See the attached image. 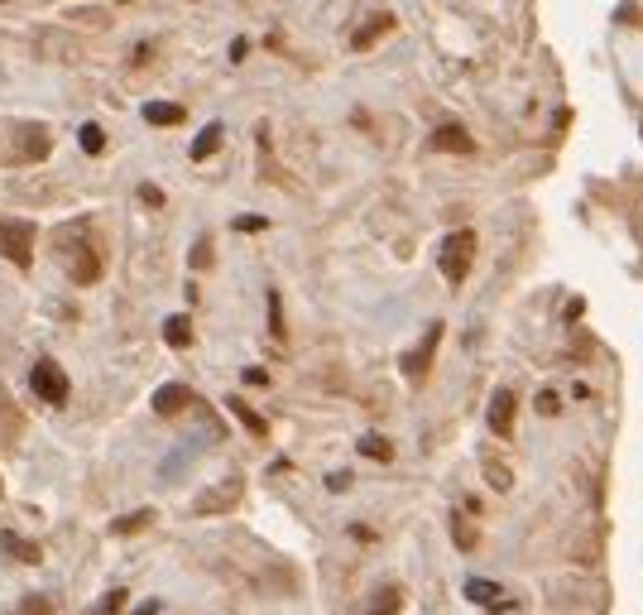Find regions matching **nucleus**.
<instances>
[{
	"instance_id": "25",
	"label": "nucleus",
	"mask_w": 643,
	"mask_h": 615,
	"mask_svg": "<svg viewBox=\"0 0 643 615\" xmlns=\"http://www.w3.org/2000/svg\"><path fill=\"white\" fill-rule=\"evenodd\" d=\"M538 414H557V394H538Z\"/></svg>"
},
{
	"instance_id": "22",
	"label": "nucleus",
	"mask_w": 643,
	"mask_h": 615,
	"mask_svg": "<svg viewBox=\"0 0 643 615\" xmlns=\"http://www.w3.org/2000/svg\"><path fill=\"white\" fill-rule=\"evenodd\" d=\"M149 510H140V515H125V519H116V534H135V529H144V524H149Z\"/></svg>"
},
{
	"instance_id": "12",
	"label": "nucleus",
	"mask_w": 643,
	"mask_h": 615,
	"mask_svg": "<svg viewBox=\"0 0 643 615\" xmlns=\"http://www.w3.org/2000/svg\"><path fill=\"white\" fill-rule=\"evenodd\" d=\"M399 606H404V596H399V587H384L375 601H370V611L365 615H399Z\"/></svg>"
},
{
	"instance_id": "7",
	"label": "nucleus",
	"mask_w": 643,
	"mask_h": 615,
	"mask_svg": "<svg viewBox=\"0 0 643 615\" xmlns=\"http://www.w3.org/2000/svg\"><path fill=\"white\" fill-rule=\"evenodd\" d=\"M432 149H447V154H471V149H476V140H471L461 125H437V130H432Z\"/></svg>"
},
{
	"instance_id": "17",
	"label": "nucleus",
	"mask_w": 643,
	"mask_h": 615,
	"mask_svg": "<svg viewBox=\"0 0 643 615\" xmlns=\"http://www.w3.org/2000/svg\"><path fill=\"white\" fill-rule=\"evenodd\" d=\"M360 452H365L370 462H389V457H394V447L384 443V438H375V433H365V438H360Z\"/></svg>"
},
{
	"instance_id": "21",
	"label": "nucleus",
	"mask_w": 643,
	"mask_h": 615,
	"mask_svg": "<svg viewBox=\"0 0 643 615\" xmlns=\"http://www.w3.org/2000/svg\"><path fill=\"white\" fill-rule=\"evenodd\" d=\"M452 539H456V548H476V534H471V524L461 515L452 519Z\"/></svg>"
},
{
	"instance_id": "11",
	"label": "nucleus",
	"mask_w": 643,
	"mask_h": 615,
	"mask_svg": "<svg viewBox=\"0 0 643 615\" xmlns=\"http://www.w3.org/2000/svg\"><path fill=\"white\" fill-rule=\"evenodd\" d=\"M144 121H149V125H178V121H183V106H168V101H149V106H144Z\"/></svg>"
},
{
	"instance_id": "3",
	"label": "nucleus",
	"mask_w": 643,
	"mask_h": 615,
	"mask_svg": "<svg viewBox=\"0 0 643 615\" xmlns=\"http://www.w3.org/2000/svg\"><path fill=\"white\" fill-rule=\"evenodd\" d=\"M29 385H34V394H39V399H48V404H63V399H68V375H63V366H58V361H48V356L34 366Z\"/></svg>"
},
{
	"instance_id": "13",
	"label": "nucleus",
	"mask_w": 643,
	"mask_h": 615,
	"mask_svg": "<svg viewBox=\"0 0 643 615\" xmlns=\"http://www.w3.org/2000/svg\"><path fill=\"white\" fill-rule=\"evenodd\" d=\"M389 25H394L389 15H375V20H370L365 29H356V39H351V44H356V49H370V44H375V39H380V34H384Z\"/></svg>"
},
{
	"instance_id": "9",
	"label": "nucleus",
	"mask_w": 643,
	"mask_h": 615,
	"mask_svg": "<svg viewBox=\"0 0 643 615\" xmlns=\"http://www.w3.org/2000/svg\"><path fill=\"white\" fill-rule=\"evenodd\" d=\"M188 385H164V390L154 394V414H183L188 409Z\"/></svg>"
},
{
	"instance_id": "14",
	"label": "nucleus",
	"mask_w": 643,
	"mask_h": 615,
	"mask_svg": "<svg viewBox=\"0 0 643 615\" xmlns=\"http://www.w3.org/2000/svg\"><path fill=\"white\" fill-rule=\"evenodd\" d=\"M231 414H236V419L245 423V428H250V433H269V423H264L260 414H255V409H250V404H245V399H231Z\"/></svg>"
},
{
	"instance_id": "15",
	"label": "nucleus",
	"mask_w": 643,
	"mask_h": 615,
	"mask_svg": "<svg viewBox=\"0 0 643 615\" xmlns=\"http://www.w3.org/2000/svg\"><path fill=\"white\" fill-rule=\"evenodd\" d=\"M164 337H168V346H188L192 342V322L188 318H168L164 322Z\"/></svg>"
},
{
	"instance_id": "20",
	"label": "nucleus",
	"mask_w": 643,
	"mask_h": 615,
	"mask_svg": "<svg viewBox=\"0 0 643 615\" xmlns=\"http://www.w3.org/2000/svg\"><path fill=\"white\" fill-rule=\"evenodd\" d=\"M82 149H87V154H101V149H106V135H101V125H82Z\"/></svg>"
},
{
	"instance_id": "18",
	"label": "nucleus",
	"mask_w": 643,
	"mask_h": 615,
	"mask_svg": "<svg viewBox=\"0 0 643 615\" xmlns=\"http://www.w3.org/2000/svg\"><path fill=\"white\" fill-rule=\"evenodd\" d=\"M0 543H5V548H10V553H15L20 563H39V548H34V543L15 539V534H0Z\"/></svg>"
},
{
	"instance_id": "26",
	"label": "nucleus",
	"mask_w": 643,
	"mask_h": 615,
	"mask_svg": "<svg viewBox=\"0 0 643 615\" xmlns=\"http://www.w3.org/2000/svg\"><path fill=\"white\" fill-rule=\"evenodd\" d=\"M240 231H264V217H240Z\"/></svg>"
},
{
	"instance_id": "4",
	"label": "nucleus",
	"mask_w": 643,
	"mask_h": 615,
	"mask_svg": "<svg viewBox=\"0 0 643 615\" xmlns=\"http://www.w3.org/2000/svg\"><path fill=\"white\" fill-rule=\"evenodd\" d=\"M514 390H495V399H490V433L495 438H509L514 433Z\"/></svg>"
},
{
	"instance_id": "16",
	"label": "nucleus",
	"mask_w": 643,
	"mask_h": 615,
	"mask_svg": "<svg viewBox=\"0 0 643 615\" xmlns=\"http://www.w3.org/2000/svg\"><path fill=\"white\" fill-rule=\"evenodd\" d=\"M216 145H221V125H207V130L197 135V145H192V159H207V154H216Z\"/></svg>"
},
{
	"instance_id": "24",
	"label": "nucleus",
	"mask_w": 643,
	"mask_h": 615,
	"mask_svg": "<svg viewBox=\"0 0 643 615\" xmlns=\"http://www.w3.org/2000/svg\"><path fill=\"white\" fill-rule=\"evenodd\" d=\"M490 481H495V491H509V471L495 467V462H490Z\"/></svg>"
},
{
	"instance_id": "27",
	"label": "nucleus",
	"mask_w": 643,
	"mask_h": 615,
	"mask_svg": "<svg viewBox=\"0 0 643 615\" xmlns=\"http://www.w3.org/2000/svg\"><path fill=\"white\" fill-rule=\"evenodd\" d=\"M135 615H159V601H144V606H135Z\"/></svg>"
},
{
	"instance_id": "8",
	"label": "nucleus",
	"mask_w": 643,
	"mask_h": 615,
	"mask_svg": "<svg viewBox=\"0 0 643 615\" xmlns=\"http://www.w3.org/2000/svg\"><path fill=\"white\" fill-rule=\"evenodd\" d=\"M437 342H442V322H437V327H428V337H423V346H418V351H413V356L404 361L408 375H423V370H428V361H432V351H437Z\"/></svg>"
},
{
	"instance_id": "1",
	"label": "nucleus",
	"mask_w": 643,
	"mask_h": 615,
	"mask_svg": "<svg viewBox=\"0 0 643 615\" xmlns=\"http://www.w3.org/2000/svg\"><path fill=\"white\" fill-rule=\"evenodd\" d=\"M471 260H476V231H452L437 250V265L447 274V284H461L471 274Z\"/></svg>"
},
{
	"instance_id": "2",
	"label": "nucleus",
	"mask_w": 643,
	"mask_h": 615,
	"mask_svg": "<svg viewBox=\"0 0 643 615\" xmlns=\"http://www.w3.org/2000/svg\"><path fill=\"white\" fill-rule=\"evenodd\" d=\"M0 250H5L20 270H29V260H34V226L29 222H0Z\"/></svg>"
},
{
	"instance_id": "23",
	"label": "nucleus",
	"mask_w": 643,
	"mask_h": 615,
	"mask_svg": "<svg viewBox=\"0 0 643 615\" xmlns=\"http://www.w3.org/2000/svg\"><path fill=\"white\" fill-rule=\"evenodd\" d=\"M269 327H274V337H284V318H279V298L269 294Z\"/></svg>"
},
{
	"instance_id": "10",
	"label": "nucleus",
	"mask_w": 643,
	"mask_h": 615,
	"mask_svg": "<svg viewBox=\"0 0 643 615\" xmlns=\"http://www.w3.org/2000/svg\"><path fill=\"white\" fill-rule=\"evenodd\" d=\"M240 495V486L236 481H226V486H216V491H207L202 500H197V515H216V510H226L231 500Z\"/></svg>"
},
{
	"instance_id": "5",
	"label": "nucleus",
	"mask_w": 643,
	"mask_h": 615,
	"mask_svg": "<svg viewBox=\"0 0 643 615\" xmlns=\"http://www.w3.org/2000/svg\"><path fill=\"white\" fill-rule=\"evenodd\" d=\"M466 601H476L485 611H509V596L500 591V582H485V577H471V582H466Z\"/></svg>"
},
{
	"instance_id": "6",
	"label": "nucleus",
	"mask_w": 643,
	"mask_h": 615,
	"mask_svg": "<svg viewBox=\"0 0 643 615\" xmlns=\"http://www.w3.org/2000/svg\"><path fill=\"white\" fill-rule=\"evenodd\" d=\"M63 255H68V270H72V279H77V284H92L96 274H101V265H96V255L87 246L72 250L68 241H63Z\"/></svg>"
},
{
	"instance_id": "19",
	"label": "nucleus",
	"mask_w": 643,
	"mask_h": 615,
	"mask_svg": "<svg viewBox=\"0 0 643 615\" xmlns=\"http://www.w3.org/2000/svg\"><path fill=\"white\" fill-rule=\"evenodd\" d=\"M125 611V587H116V591H106L101 601L92 606V615H120Z\"/></svg>"
}]
</instances>
